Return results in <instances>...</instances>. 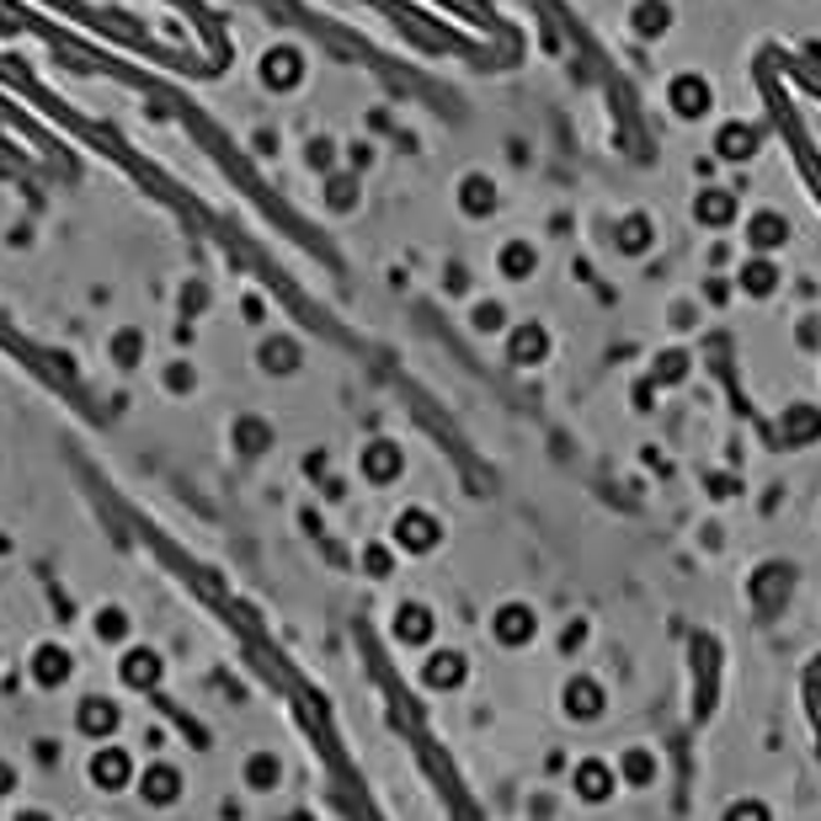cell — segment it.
I'll use <instances>...</instances> for the list:
<instances>
[{"label":"cell","instance_id":"9c48e42d","mask_svg":"<svg viewBox=\"0 0 821 821\" xmlns=\"http://www.w3.org/2000/svg\"><path fill=\"white\" fill-rule=\"evenodd\" d=\"M256 363L272 369V374H288V369H299V347H294L288 336H278V342H267V347L256 352Z\"/></svg>","mask_w":821,"mask_h":821},{"label":"cell","instance_id":"ba28073f","mask_svg":"<svg viewBox=\"0 0 821 821\" xmlns=\"http://www.w3.org/2000/svg\"><path fill=\"white\" fill-rule=\"evenodd\" d=\"M113 726H118V709H113L107 698H86V704H80V731H86V736H107Z\"/></svg>","mask_w":821,"mask_h":821},{"label":"cell","instance_id":"277c9868","mask_svg":"<svg viewBox=\"0 0 821 821\" xmlns=\"http://www.w3.org/2000/svg\"><path fill=\"white\" fill-rule=\"evenodd\" d=\"M363 475L369 480H395L400 475V448L395 442H369V453H363Z\"/></svg>","mask_w":821,"mask_h":821},{"label":"cell","instance_id":"6da1fadb","mask_svg":"<svg viewBox=\"0 0 821 821\" xmlns=\"http://www.w3.org/2000/svg\"><path fill=\"white\" fill-rule=\"evenodd\" d=\"M299 75H305V64H299V54H294V49H272V54L261 60V80H267L272 91H288Z\"/></svg>","mask_w":821,"mask_h":821},{"label":"cell","instance_id":"2e32d148","mask_svg":"<svg viewBox=\"0 0 821 821\" xmlns=\"http://www.w3.org/2000/svg\"><path fill=\"white\" fill-rule=\"evenodd\" d=\"M22 821H49V817H43V811H27V817H22Z\"/></svg>","mask_w":821,"mask_h":821},{"label":"cell","instance_id":"5b68a950","mask_svg":"<svg viewBox=\"0 0 821 821\" xmlns=\"http://www.w3.org/2000/svg\"><path fill=\"white\" fill-rule=\"evenodd\" d=\"M124 683L128 689H150V683H161V656H155V651H128L124 656Z\"/></svg>","mask_w":821,"mask_h":821},{"label":"cell","instance_id":"52a82bcc","mask_svg":"<svg viewBox=\"0 0 821 821\" xmlns=\"http://www.w3.org/2000/svg\"><path fill=\"white\" fill-rule=\"evenodd\" d=\"M33 678H38V683H49V689H54V683H64V678H69V651H60V645H43V651L33 656Z\"/></svg>","mask_w":821,"mask_h":821},{"label":"cell","instance_id":"7a4b0ae2","mask_svg":"<svg viewBox=\"0 0 821 821\" xmlns=\"http://www.w3.org/2000/svg\"><path fill=\"white\" fill-rule=\"evenodd\" d=\"M128 773H133V762H128V753H118V747H107V753H97V758H91V779H97L102 790L128 784Z\"/></svg>","mask_w":821,"mask_h":821},{"label":"cell","instance_id":"9a60e30c","mask_svg":"<svg viewBox=\"0 0 821 821\" xmlns=\"http://www.w3.org/2000/svg\"><path fill=\"white\" fill-rule=\"evenodd\" d=\"M11 784H16V779H11V768H5V762H0V795H5V790H11Z\"/></svg>","mask_w":821,"mask_h":821},{"label":"cell","instance_id":"4fadbf2b","mask_svg":"<svg viewBox=\"0 0 821 821\" xmlns=\"http://www.w3.org/2000/svg\"><path fill=\"white\" fill-rule=\"evenodd\" d=\"M128 358H139V336H118V363H128Z\"/></svg>","mask_w":821,"mask_h":821},{"label":"cell","instance_id":"3957f363","mask_svg":"<svg viewBox=\"0 0 821 821\" xmlns=\"http://www.w3.org/2000/svg\"><path fill=\"white\" fill-rule=\"evenodd\" d=\"M395 539H400L406 550H427V544L438 539V523H433L427 512H406V517L395 523Z\"/></svg>","mask_w":821,"mask_h":821},{"label":"cell","instance_id":"8992f818","mask_svg":"<svg viewBox=\"0 0 821 821\" xmlns=\"http://www.w3.org/2000/svg\"><path fill=\"white\" fill-rule=\"evenodd\" d=\"M139 790H144V800H150V806H166V800H177V790H182V773H177V768H150Z\"/></svg>","mask_w":821,"mask_h":821},{"label":"cell","instance_id":"7c38bea8","mask_svg":"<svg viewBox=\"0 0 821 821\" xmlns=\"http://www.w3.org/2000/svg\"><path fill=\"white\" fill-rule=\"evenodd\" d=\"M97 630L107 634V640H118V634H124V614H118V608H107V614H102V625H97Z\"/></svg>","mask_w":821,"mask_h":821},{"label":"cell","instance_id":"30bf717a","mask_svg":"<svg viewBox=\"0 0 821 821\" xmlns=\"http://www.w3.org/2000/svg\"><path fill=\"white\" fill-rule=\"evenodd\" d=\"M395 634L416 645V640H427V634H433V619H427L422 608H400V614H395Z\"/></svg>","mask_w":821,"mask_h":821},{"label":"cell","instance_id":"8fae6325","mask_svg":"<svg viewBox=\"0 0 821 821\" xmlns=\"http://www.w3.org/2000/svg\"><path fill=\"white\" fill-rule=\"evenodd\" d=\"M272 779H278V762H272V758H256V762H252V784H272Z\"/></svg>","mask_w":821,"mask_h":821},{"label":"cell","instance_id":"5bb4252c","mask_svg":"<svg viewBox=\"0 0 821 821\" xmlns=\"http://www.w3.org/2000/svg\"><path fill=\"white\" fill-rule=\"evenodd\" d=\"M166 384H182V389H188V384H192V369H188V363H171V369H166Z\"/></svg>","mask_w":821,"mask_h":821}]
</instances>
